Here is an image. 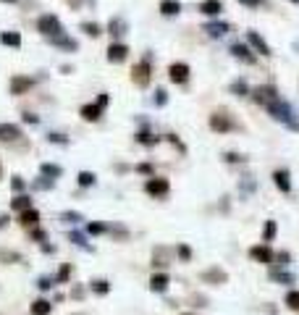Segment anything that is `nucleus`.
Segmentation results:
<instances>
[{
    "label": "nucleus",
    "mask_w": 299,
    "mask_h": 315,
    "mask_svg": "<svg viewBox=\"0 0 299 315\" xmlns=\"http://www.w3.org/2000/svg\"><path fill=\"white\" fill-rule=\"evenodd\" d=\"M265 108H268V113H271V116H273L275 121H281V124H286V126L297 118L294 108H291L289 103H283V100H273V103H268Z\"/></svg>",
    "instance_id": "obj_1"
},
{
    "label": "nucleus",
    "mask_w": 299,
    "mask_h": 315,
    "mask_svg": "<svg viewBox=\"0 0 299 315\" xmlns=\"http://www.w3.org/2000/svg\"><path fill=\"white\" fill-rule=\"evenodd\" d=\"M37 29H40V34H45V37L63 34V24H60V19L55 13H45V16L37 19Z\"/></svg>",
    "instance_id": "obj_2"
},
{
    "label": "nucleus",
    "mask_w": 299,
    "mask_h": 315,
    "mask_svg": "<svg viewBox=\"0 0 299 315\" xmlns=\"http://www.w3.org/2000/svg\"><path fill=\"white\" fill-rule=\"evenodd\" d=\"M150 79H152V68H150V60L144 58V60H139V63H134V68H132V82L136 84V87H147L150 84Z\"/></svg>",
    "instance_id": "obj_3"
},
{
    "label": "nucleus",
    "mask_w": 299,
    "mask_h": 315,
    "mask_svg": "<svg viewBox=\"0 0 299 315\" xmlns=\"http://www.w3.org/2000/svg\"><path fill=\"white\" fill-rule=\"evenodd\" d=\"M210 129L218 132V134H226V132H231V129H236V124L231 121V116H228L226 111H216L210 116Z\"/></svg>",
    "instance_id": "obj_4"
},
{
    "label": "nucleus",
    "mask_w": 299,
    "mask_h": 315,
    "mask_svg": "<svg viewBox=\"0 0 299 315\" xmlns=\"http://www.w3.org/2000/svg\"><path fill=\"white\" fill-rule=\"evenodd\" d=\"M168 189H171V184H168V179H163V176H150L147 184H144V192H147L150 197H163V195H168Z\"/></svg>",
    "instance_id": "obj_5"
},
{
    "label": "nucleus",
    "mask_w": 299,
    "mask_h": 315,
    "mask_svg": "<svg viewBox=\"0 0 299 315\" xmlns=\"http://www.w3.org/2000/svg\"><path fill=\"white\" fill-rule=\"evenodd\" d=\"M249 258L255 260V263H263V265H271L275 252L268 247V244H255V247H249Z\"/></svg>",
    "instance_id": "obj_6"
},
{
    "label": "nucleus",
    "mask_w": 299,
    "mask_h": 315,
    "mask_svg": "<svg viewBox=\"0 0 299 315\" xmlns=\"http://www.w3.org/2000/svg\"><path fill=\"white\" fill-rule=\"evenodd\" d=\"M252 100H255L257 105H268V103H273V100H278V92H275V87H271V84H263V87H257L252 92Z\"/></svg>",
    "instance_id": "obj_7"
},
{
    "label": "nucleus",
    "mask_w": 299,
    "mask_h": 315,
    "mask_svg": "<svg viewBox=\"0 0 299 315\" xmlns=\"http://www.w3.org/2000/svg\"><path fill=\"white\" fill-rule=\"evenodd\" d=\"M24 140V132L16 124H0V142L11 144V142H21Z\"/></svg>",
    "instance_id": "obj_8"
},
{
    "label": "nucleus",
    "mask_w": 299,
    "mask_h": 315,
    "mask_svg": "<svg viewBox=\"0 0 299 315\" xmlns=\"http://www.w3.org/2000/svg\"><path fill=\"white\" fill-rule=\"evenodd\" d=\"M168 76H171L173 84H187L189 82V66L176 60V63H171V68H168Z\"/></svg>",
    "instance_id": "obj_9"
},
{
    "label": "nucleus",
    "mask_w": 299,
    "mask_h": 315,
    "mask_svg": "<svg viewBox=\"0 0 299 315\" xmlns=\"http://www.w3.org/2000/svg\"><path fill=\"white\" fill-rule=\"evenodd\" d=\"M34 87V79L32 76H13L11 79V95H24Z\"/></svg>",
    "instance_id": "obj_10"
},
{
    "label": "nucleus",
    "mask_w": 299,
    "mask_h": 315,
    "mask_svg": "<svg viewBox=\"0 0 299 315\" xmlns=\"http://www.w3.org/2000/svg\"><path fill=\"white\" fill-rule=\"evenodd\" d=\"M205 284H216V286H220V284L228 281V273L220 271V268H208V271H202V276H199Z\"/></svg>",
    "instance_id": "obj_11"
},
{
    "label": "nucleus",
    "mask_w": 299,
    "mask_h": 315,
    "mask_svg": "<svg viewBox=\"0 0 299 315\" xmlns=\"http://www.w3.org/2000/svg\"><path fill=\"white\" fill-rule=\"evenodd\" d=\"M48 40H50V45H55V48H60V50H68V53L79 50V42L71 40V37H66V34H55V37H48Z\"/></svg>",
    "instance_id": "obj_12"
},
{
    "label": "nucleus",
    "mask_w": 299,
    "mask_h": 315,
    "mask_svg": "<svg viewBox=\"0 0 299 315\" xmlns=\"http://www.w3.org/2000/svg\"><path fill=\"white\" fill-rule=\"evenodd\" d=\"M126 58H129V48H126V45L113 42L108 48V60H110V63H124Z\"/></svg>",
    "instance_id": "obj_13"
},
{
    "label": "nucleus",
    "mask_w": 299,
    "mask_h": 315,
    "mask_svg": "<svg viewBox=\"0 0 299 315\" xmlns=\"http://www.w3.org/2000/svg\"><path fill=\"white\" fill-rule=\"evenodd\" d=\"M247 42L252 45V48H255L260 56H271V45H268L263 37H260L257 32H247Z\"/></svg>",
    "instance_id": "obj_14"
},
{
    "label": "nucleus",
    "mask_w": 299,
    "mask_h": 315,
    "mask_svg": "<svg viewBox=\"0 0 299 315\" xmlns=\"http://www.w3.org/2000/svg\"><path fill=\"white\" fill-rule=\"evenodd\" d=\"M231 56H234V58H239V60H244V63H255V56H252V50H249L244 42L231 45Z\"/></svg>",
    "instance_id": "obj_15"
},
{
    "label": "nucleus",
    "mask_w": 299,
    "mask_h": 315,
    "mask_svg": "<svg viewBox=\"0 0 299 315\" xmlns=\"http://www.w3.org/2000/svg\"><path fill=\"white\" fill-rule=\"evenodd\" d=\"M223 11V3H220V0H202V3H199V13H205V16H218V13Z\"/></svg>",
    "instance_id": "obj_16"
},
{
    "label": "nucleus",
    "mask_w": 299,
    "mask_h": 315,
    "mask_svg": "<svg viewBox=\"0 0 299 315\" xmlns=\"http://www.w3.org/2000/svg\"><path fill=\"white\" fill-rule=\"evenodd\" d=\"M82 118L84 121H100V116H103V108H100L97 103H87V105H82Z\"/></svg>",
    "instance_id": "obj_17"
},
{
    "label": "nucleus",
    "mask_w": 299,
    "mask_h": 315,
    "mask_svg": "<svg viewBox=\"0 0 299 315\" xmlns=\"http://www.w3.org/2000/svg\"><path fill=\"white\" fill-rule=\"evenodd\" d=\"M19 224L21 226H37V224H40V213H37L34 207H27V210H21Z\"/></svg>",
    "instance_id": "obj_18"
},
{
    "label": "nucleus",
    "mask_w": 299,
    "mask_h": 315,
    "mask_svg": "<svg viewBox=\"0 0 299 315\" xmlns=\"http://www.w3.org/2000/svg\"><path fill=\"white\" fill-rule=\"evenodd\" d=\"M273 181H275V187H278L283 195H289L291 192V179H289V171H275L273 173Z\"/></svg>",
    "instance_id": "obj_19"
},
{
    "label": "nucleus",
    "mask_w": 299,
    "mask_h": 315,
    "mask_svg": "<svg viewBox=\"0 0 299 315\" xmlns=\"http://www.w3.org/2000/svg\"><path fill=\"white\" fill-rule=\"evenodd\" d=\"M228 24H223V21H210V24H205V32H208L210 37H223V34H228Z\"/></svg>",
    "instance_id": "obj_20"
},
{
    "label": "nucleus",
    "mask_w": 299,
    "mask_h": 315,
    "mask_svg": "<svg viewBox=\"0 0 299 315\" xmlns=\"http://www.w3.org/2000/svg\"><path fill=\"white\" fill-rule=\"evenodd\" d=\"M108 32H110V34L118 40L121 34H126V21L121 19V16H113V19L108 21Z\"/></svg>",
    "instance_id": "obj_21"
},
{
    "label": "nucleus",
    "mask_w": 299,
    "mask_h": 315,
    "mask_svg": "<svg viewBox=\"0 0 299 315\" xmlns=\"http://www.w3.org/2000/svg\"><path fill=\"white\" fill-rule=\"evenodd\" d=\"M168 284H171V279H168V273H155L150 279V289L152 291H165Z\"/></svg>",
    "instance_id": "obj_22"
},
{
    "label": "nucleus",
    "mask_w": 299,
    "mask_h": 315,
    "mask_svg": "<svg viewBox=\"0 0 299 315\" xmlns=\"http://www.w3.org/2000/svg\"><path fill=\"white\" fill-rule=\"evenodd\" d=\"M179 11H181L179 0H160V13H163V16H176Z\"/></svg>",
    "instance_id": "obj_23"
},
{
    "label": "nucleus",
    "mask_w": 299,
    "mask_h": 315,
    "mask_svg": "<svg viewBox=\"0 0 299 315\" xmlns=\"http://www.w3.org/2000/svg\"><path fill=\"white\" fill-rule=\"evenodd\" d=\"M50 310H53V305L48 302V299H34L32 307H29L32 315H50Z\"/></svg>",
    "instance_id": "obj_24"
},
{
    "label": "nucleus",
    "mask_w": 299,
    "mask_h": 315,
    "mask_svg": "<svg viewBox=\"0 0 299 315\" xmlns=\"http://www.w3.org/2000/svg\"><path fill=\"white\" fill-rule=\"evenodd\" d=\"M0 42L8 45V48H21V34L19 32H3L0 34Z\"/></svg>",
    "instance_id": "obj_25"
},
{
    "label": "nucleus",
    "mask_w": 299,
    "mask_h": 315,
    "mask_svg": "<svg viewBox=\"0 0 299 315\" xmlns=\"http://www.w3.org/2000/svg\"><path fill=\"white\" fill-rule=\"evenodd\" d=\"M40 173L50 176V179H60V176H63V168L55 166V163H42L40 166Z\"/></svg>",
    "instance_id": "obj_26"
},
{
    "label": "nucleus",
    "mask_w": 299,
    "mask_h": 315,
    "mask_svg": "<svg viewBox=\"0 0 299 315\" xmlns=\"http://www.w3.org/2000/svg\"><path fill=\"white\" fill-rule=\"evenodd\" d=\"M168 255H171V250H168V247H160V250H155V255H152V265H155V268H160V265H168Z\"/></svg>",
    "instance_id": "obj_27"
},
{
    "label": "nucleus",
    "mask_w": 299,
    "mask_h": 315,
    "mask_svg": "<svg viewBox=\"0 0 299 315\" xmlns=\"http://www.w3.org/2000/svg\"><path fill=\"white\" fill-rule=\"evenodd\" d=\"M82 32L87 34V37H100V34H103V27H100L97 21H84V24H82Z\"/></svg>",
    "instance_id": "obj_28"
},
{
    "label": "nucleus",
    "mask_w": 299,
    "mask_h": 315,
    "mask_svg": "<svg viewBox=\"0 0 299 315\" xmlns=\"http://www.w3.org/2000/svg\"><path fill=\"white\" fill-rule=\"evenodd\" d=\"M11 207L21 213V210H27V207H32V200H29L27 195H16V197L11 200Z\"/></svg>",
    "instance_id": "obj_29"
},
{
    "label": "nucleus",
    "mask_w": 299,
    "mask_h": 315,
    "mask_svg": "<svg viewBox=\"0 0 299 315\" xmlns=\"http://www.w3.org/2000/svg\"><path fill=\"white\" fill-rule=\"evenodd\" d=\"M231 92H234L236 97H247V95H249V84L244 82V79H236V82L231 84Z\"/></svg>",
    "instance_id": "obj_30"
},
{
    "label": "nucleus",
    "mask_w": 299,
    "mask_h": 315,
    "mask_svg": "<svg viewBox=\"0 0 299 315\" xmlns=\"http://www.w3.org/2000/svg\"><path fill=\"white\" fill-rule=\"evenodd\" d=\"M89 289L95 291V294H108V291H110V284L105 281V279H95V281L89 284Z\"/></svg>",
    "instance_id": "obj_31"
},
{
    "label": "nucleus",
    "mask_w": 299,
    "mask_h": 315,
    "mask_svg": "<svg viewBox=\"0 0 299 315\" xmlns=\"http://www.w3.org/2000/svg\"><path fill=\"white\" fill-rule=\"evenodd\" d=\"M55 181H58V179H50V176H45V173H42L40 179H37V181L32 184V187H34V189H53V187H55Z\"/></svg>",
    "instance_id": "obj_32"
},
{
    "label": "nucleus",
    "mask_w": 299,
    "mask_h": 315,
    "mask_svg": "<svg viewBox=\"0 0 299 315\" xmlns=\"http://www.w3.org/2000/svg\"><path fill=\"white\" fill-rule=\"evenodd\" d=\"M136 142H142V144H158L160 137H152L147 129H142V132H136Z\"/></svg>",
    "instance_id": "obj_33"
},
{
    "label": "nucleus",
    "mask_w": 299,
    "mask_h": 315,
    "mask_svg": "<svg viewBox=\"0 0 299 315\" xmlns=\"http://www.w3.org/2000/svg\"><path fill=\"white\" fill-rule=\"evenodd\" d=\"M271 279L275 284H294V276L291 273H283V271H271Z\"/></svg>",
    "instance_id": "obj_34"
},
{
    "label": "nucleus",
    "mask_w": 299,
    "mask_h": 315,
    "mask_svg": "<svg viewBox=\"0 0 299 315\" xmlns=\"http://www.w3.org/2000/svg\"><path fill=\"white\" fill-rule=\"evenodd\" d=\"M275 231H278V226H275V221H265V229H263V239H265V242H273Z\"/></svg>",
    "instance_id": "obj_35"
},
{
    "label": "nucleus",
    "mask_w": 299,
    "mask_h": 315,
    "mask_svg": "<svg viewBox=\"0 0 299 315\" xmlns=\"http://www.w3.org/2000/svg\"><path fill=\"white\" fill-rule=\"evenodd\" d=\"M76 179H79V187H92V184L97 181V176L89 173V171H82L79 176H76Z\"/></svg>",
    "instance_id": "obj_36"
},
{
    "label": "nucleus",
    "mask_w": 299,
    "mask_h": 315,
    "mask_svg": "<svg viewBox=\"0 0 299 315\" xmlns=\"http://www.w3.org/2000/svg\"><path fill=\"white\" fill-rule=\"evenodd\" d=\"M0 260L3 263H21V255L19 252H11V250H0Z\"/></svg>",
    "instance_id": "obj_37"
},
{
    "label": "nucleus",
    "mask_w": 299,
    "mask_h": 315,
    "mask_svg": "<svg viewBox=\"0 0 299 315\" xmlns=\"http://www.w3.org/2000/svg\"><path fill=\"white\" fill-rule=\"evenodd\" d=\"M68 239H71L74 244H79V247H84L87 252H92V247L87 244V239H84V234H79V231H71V234H68Z\"/></svg>",
    "instance_id": "obj_38"
},
{
    "label": "nucleus",
    "mask_w": 299,
    "mask_h": 315,
    "mask_svg": "<svg viewBox=\"0 0 299 315\" xmlns=\"http://www.w3.org/2000/svg\"><path fill=\"white\" fill-rule=\"evenodd\" d=\"M60 221H63V224H79V221H82V213L66 210V213H60Z\"/></svg>",
    "instance_id": "obj_39"
},
{
    "label": "nucleus",
    "mask_w": 299,
    "mask_h": 315,
    "mask_svg": "<svg viewBox=\"0 0 299 315\" xmlns=\"http://www.w3.org/2000/svg\"><path fill=\"white\" fill-rule=\"evenodd\" d=\"M68 276H71V265H60V271H58V276H55V284H66L68 281Z\"/></svg>",
    "instance_id": "obj_40"
},
{
    "label": "nucleus",
    "mask_w": 299,
    "mask_h": 315,
    "mask_svg": "<svg viewBox=\"0 0 299 315\" xmlns=\"http://www.w3.org/2000/svg\"><path fill=\"white\" fill-rule=\"evenodd\" d=\"M286 307L299 310V291H289V294H286Z\"/></svg>",
    "instance_id": "obj_41"
},
{
    "label": "nucleus",
    "mask_w": 299,
    "mask_h": 315,
    "mask_svg": "<svg viewBox=\"0 0 299 315\" xmlns=\"http://www.w3.org/2000/svg\"><path fill=\"white\" fill-rule=\"evenodd\" d=\"M223 160H226V163H247V158L239 155V152H226Z\"/></svg>",
    "instance_id": "obj_42"
},
{
    "label": "nucleus",
    "mask_w": 299,
    "mask_h": 315,
    "mask_svg": "<svg viewBox=\"0 0 299 315\" xmlns=\"http://www.w3.org/2000/svg\"><path fill=\"white\" fill-rule=\"evenodd\" d=\"M87 231H89V234H95V236H100V234L108 231V226H105V224H89V226H87Z\"/></svg>",
    "instance_id": "obj_43"
},
{
    "label": "nucleus",
    "mask_w": 299,
    "mask_h": 315,
    "mask_svg": "<svg viewBox=\"0 0 299 315\" xmlns=\"http://www.w3.org/2000/svg\"><path fill=\"white\" fill-rule=\"evenodd\" d=\"M48 142H53V144H68V137H63V134H55V132H50V134H48Z\"/></svg>",
    "instance_id": "obj_44"
},
{
    "label": "nucleus",
    "mask_w": 299,
    "mask_h": 315,
    "mask_svg": "<svg viewBox=\"0 0 299 315\" xmlns=\"http://www.w3.org/2000/svg\"><path fill=\"white\" fill-rule=\"evenodd\" d=\"M136 173H144V176H155V168H152V163H139V166H136Z\"/></svg>",
    "instance_id": "obj_45"
},
{
    "label": "nucleus",
    "mask_w": 299,
    "mask_h": 315,
    "mask_svg": "<svg viewBox=\"0 0 299 315\" xmlns=\"http://www.w3.org/2000/svg\"><path fill=\"white\" fill-rule=\"evenodd\" d=\"M24 187H27V184H24L21 176H13V179H11V189L13 192H24Z\"/></svg>",
    "instance_id": "obj_46"
},
{
    "label": "nucleus",
    "mask_w": 299,
    "mask_h": 315,
    "mask_svg": "<svg viewBox=\"0 0 299 315\" xmlns=\"http://www.w3.org/2000/svg\"><path fill=\"white\" fill-rule=\"evenodd\" d=\"M289 260H291L289 252H278V255L273 258V263H275V265H289Z\"/></svg>",
    "instance_id": "obj_47"
},
{
    "label": "nucleus",
    "mask_w": 299,
    "mask_h": 315,
    "mask_svg": "<svg viewBox=\"0 0 299 315\" xmlns=\"http://www.w3.org/2000/svg\"><path fill=\"white\" fill-rule=\"evenodd\" d=\"M176 255H179L181 260H191V250L187 247V244H179V250H176Z\"/></svg>",
    "instance_id": "obj_48"
},
{
    "label": "nucleus",
    "mask_w": 299,
    "mask_h": 315,
    "mask_svg": "<svg viewBox=\"0 0 299 315\" xmlns=\"http://www.w3.org/2000/svg\"><path fill=\"white\" fill-rule=\"evenodd\" d=\"M168 103V92L165 89H158L155 92V105H165Z\"/></svg>",
    "instance_id": "obj_49"
},
{
    "label": "nucleus",
    "mask_w": 299,
    "mask_h": 315,
    "mask_svg": "<svg viewBox=\"0 0 299 315\" xmlns=\"http://www.w3.org/2000/svg\"><path fill=\"white\" fill-rule=\"evenodd\" d=\"M45 239H48V234H45L42 229H37V226H34V231H32V242H45Z\"/></svg>",
    "instance_id": "obj_50"
},
{
    "label": "nucleus",
    "mask_w": 299,
    "mask_h": 315,
    "mask_svg": "<svg viewBox=\"0 0 299 315\" xmlns=\"http://www.w3.org/2000/svg\"><path fill=\"white\" fill-rule=\"evenodd\" d=\"M165 140H168V142H171V144H173V147H176V150H181V152H187V147H184V144H181L179 140H176V137H173V134H168V137H165Z\"/></svg>",
    "instance_id": "obj_51"
},
{
    "label": "nucleus",
    "mask_w": 299,
    "mask_h": 315,
    "mask_svg": "<svg viewBox=\"0 0 299 315\" xmlns=\"http://www.w3.org/2000/svg\"><path fill=\"white\" fill-rule=\"evenodd\" d=\"M239 3H242V5H249V8H260L265 0H239Z\"/></svg>",
    "instance_id": "obj_52"
},
{
    "label": "nucleus",
    "mask_w": 299,
    "mask_h": 315,
    "mask_svg": "<svg viewBox=\"0 0 299 315\" xmlns=\"http://www.w3.org/2000/svg\"><path fill=\"white\" fill-rule=\"evenodd\" d=\"M21 116H24V121H27V124H40V118H37L34 113H29V111H27V113H21Z\"/></svg>",
    "instance_id": "obj_53"
},
{
    "label": "nucleus",
    "mask_w": 299,
    "mask_h": 315,
    "mask_svg": "<svg viewBox=\"0 0 299 315\" xmlns=\"http://www.w3.org/2000/svg\"><path fill=\"white\" fill-rule=\"evenodd\" d=\"M37 286H40L42 291H48V289L53 286V281H50V279H40V281H37Z\"/></svg>",
    "instance_id": "obj_54"
},
{
    "label": "nucleus",
    "mask_w": 299,
    "mask_h": 315,
    "mask_svg": "<svg viewBox=\"0 0 299 315\" xmlns=\"http://www.w3.org/2000/svg\"><path fill=\"white\" fill-rule=\"evenodd\" d=\"M71 297H74V299H82V297H84V289H82V286H74V289H71Z\"/></svg>",
    "instance_id": "obj_55"
},
{
    "label": "nucleus",
    "mask_w": 299,
    "mask_h": 315,
    "mask_svg": "<svg viewBox=\"0 0 299 315\" xmlns=\"http://www.w3.org/2000/svg\"><path fill=\"white\" fill-rule=\"evenodd\" d=\"M97 105H100V108H105V105H108V95H100L97 97Z\"/></svg>",
    "instance_id": "obj_56"
},
{
    "label": "nucleus",
    "mask_w": 299,
    "mask_h": 315,
    "mask_svg": "<svg viewBox=\"0 0 299 315\" xmlns=\"http://www.w3.org/2000/svg\"><path fill=\"white\" fill-rule=\"evenodd\" d=\"M8 221H11V218H8V216H0V229H3V226H5V224H8Z\"/></svg>",
    "instance_id": "obj_57"
},
{
    "label": "nucleus",
    "mask_w": 299,
    "mask_h": 315,
    "mask_svg": "<svg viewBox=\"0 0 299 315\" xmlns=\"http://www.w3.org/2000/svg\"><path fill=\"white\" fill-rule=\"evenodd\" d=\"M289 129H294V132H299V124H297V121H291V124H289Z\"/></svg>",
    "instance_id": "obj_58"
},
{
    "label": "nucleus",
    "mask_w": 299,
    "mask_h": 315,
    "mask_svg": "<svg viewBox=\"0 0 299 315\" xmlns=\"http://www.w3.org/2000/svg\"><path fill=\"white\" fill-rule=\"evenodd\" d=\"M3 3H16V0H3Z\"/></svg>",
    "instance_id": "obj_59"
},
{
    "label": "nucleus",
    "mask_w": 299,
    "mask_h": 315,
    "mask_svg": "<svg viewBox=\"0 0 299 315\" xmlns=\"http://www.w3.org/2000/svg\"><path fill=\"white\" fill-rule=\"evenodd\" d=\"M0 173H3V166H0Z\"/></svg>",
    "instance_id": "obj_60"
}]
</instances>
